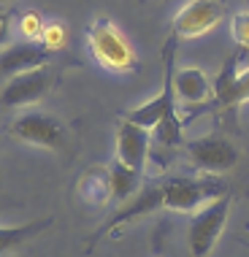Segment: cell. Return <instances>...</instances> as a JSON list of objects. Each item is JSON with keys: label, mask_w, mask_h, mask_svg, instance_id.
<instances>
[{"label": "cell", "mask_w": 249, "mask_h": 257, "mask_svg": "<svg viewBox=\"0 0 249 257\" xmlns=\"http://www.w3.org/2000/svg\"><path fill=\"white\" fill-rule=\"evenodd\" d=\"M163 57H165V71H163L160 95H155L152 100L133 108L128 114V119L141 124V127H147V130H155L157 141H160L163 147H179V144H182V119H179V114H176V84H174V79H176V65H174L176 36L168 38Z\"/></svg>", "instance_id": "obj_1"}, {"label": "cell", "mask_w": 249, "mask_h": 257, "mask_svg": "<svg viewBox=\"0 0 249 257\" xmlns=\"http://www.w3.org/2000/svg\"><path fill=\"white\" fill-rule=\"evenodd\" d=\"M225 192H227V184L217 173L163 179V208L179 214H195L198 208L222 198Z\"/></svg>", "instance_id": "obj_2"}, {"label": "cell", "mask_w": 249, "mask_h": 257, "mask_svg": "<svg viewBox=\"0 0 249 257\" xmlns=\"http://www.w3.org/2000/svg\"><path fill=\"white\" fill-rule=\"evenodd\" d=\"M87 41H89V49H92L95 60H98L106 71L128 73L136 68L138 57H136L133 46L128 44V38L122 36V30L111 22V19H106V17L95 19V22L87 27Z\"/></svg>", "instance_id": "obj_3"}, {"label": "cell", "mask_w": 249, "mask_h": 257, "mask_svg": "<svg viewBox=\"0 0 249 257\" xmlns=\"http://www.w3.org/2000/svg\"><path fill=\"white\" fill-rule=\"evenodd\" d=\"M230 192H225L222 198L206 203L203 208H198L190 219V227H187V244H190L192 257H209L211 249L217 246L219 235H222L227 217H230Z\"/></svg>", "instance_id": "obj_4"}, {"label": "cell", "mask_w": 249, "mask_h": 257, "mask_svg": "<svg viewBox=\"0 0 249 257\" xmlns=\"http://www.w3.org/2000/svg\"><path fill=\"white\" fill-rule=\"evenodd\" d=\"M187 157L190 163L195 165L198 171H206V173H227L238 165V157L241 152L238 147L225 136H200L195 141L187 144Z\"/></svg>", "instance_id": "obj_5"}, {"label": "cell", "mask_w": 249, "mask_h": 257, "mask_svg": "<svg viewBox=\"0 0 249 257\" xmlns=\"http://www.w3.org/2000/svg\"><path fill=\"white\" fill-rule=\"evenodd\" d=\"M11 136L33 147L44 149H62L65 144V124L57 116L44 114V111H27L11 122Z\"/></svg>", "instance_id": "obj_6"}, {"label": "cell", "mask_w": 249, "mask_h": 257, "mask_svg": "<svg viewBox=\"0 0 249 257\" xmlns=\"http://www.w3.org/2000/svg\"><path fill=\"white\" fill-rule=\"evenodd\" d=\"M225 17V0H187L174 17L176 38H200Z\"/></svg>", "instance_id": "obj_7"}, {"label": "cell", "mask_w": 249, "mask_h": 257, "mask_svg": "<svg viewBox=\"0 0 249 257\" xmlns=\"http://www.w3.org/2000/svg\"><path fill=\"white\" fill-rule=\"evenodd\" d=\"M160 208H163V182H149V184H144L141 192H138V195H133L130 200H125V206L119 208V211H116L114 217L92 235V244H89V249L98 244L100 238H106L108 233L119 230L122 225L136 222V219H144V217H149V214L160 211Z\"/></svg>", "instance_id": "obj_8"}, {"label": "cell", "mask_w": 249, "mask_h": 257, "mask_svg": "<svg viewBox=\"0 0 249 257\" xmlns=\"http://www.w3.org/2000/svg\"><path fill=\"white\" fill-rule=\"evenodd\" d=\"M52 87V73L44 68H36V71H27L19 76H11L9 81L0 89V106L6 108H19V106H30V103H38L49 92Z\"/></svg>", "instance_id": "obj_9"}, {"label": "cell", "mask_w": 249, "mask_h": 257, "mask_svg": "<svg viewBox=\"0 0 249 257\" xmlns=\"http://www.w3.org/2000/svg\"><path fill=\"white\" fill-rule=\"evenodd\" d=\"M244 52H236L225 60L222 71L214 79V103L219 108H236L249 103V68L238 71V60Z\"/></svg>", "instance_id": "obj_10"}, {"label": "cell", "mask_w": 249, "mask_h": 257, "mask_svg": "<svg viewBox=\"0 0 249 257\" xmlns=\"http://www.w3.org/2000/svg\"><path fill=\"white\" fill-rule=\"evenodd\" d=\"M149 144H152V133L141 124L122 119L116 124V160L125 165H130L133 171L147 168V160H149Z\"/></svg>", "instance_id": "obj_11"}, {"label": "cell", "mask_w": 249, "mask_h": 257, "mask_svg": "<svg viewBox=\"0 0 249 257\" xmlns=\"http://www.w3.org/2000/svg\"><path fill=\"white\" fill-rule=\"evenodd\" d=\"M52 52L38 41H27V44H14L0 52V79H11V76L36 71L49 62Z\"/></svg>", "instance_id": "obj_12"}, {"label": "cell", "mask_w": 249, "mask_h": 257, "mask_svg": "<svg viewBox=\"0 0 249 257\" xmlns=\"http://www.w3.org/2000/svg\"><path fill=\"white\" fill-rule=\"evenodd\" d=\"M176 95L182 98V103L187 106H195V103H206L214 98V81L206 76V71L190 65V68H182L176 71Z\"/></svg>", "instance_id": "obj_13"}, {"label": "cell", "mask_w": 249, "mask_h": 257, "mask_svg": "<svg viewBox=\"0 0 249 257\" xmlns=\"http://www.w3.org/2000/svg\"><path fill=\"white\" fill-rule=\"evenodd\" d=\"M76 192H79L81 203L89 206V208L106 206L108 200L114 198L111 195V179H108V168H92V171H87L84 176L79 179Z\"/></svg>", "instance_id": "obj_14"}, {"label": "cell", "mask_w": 249, "mask_h": 257, "mask_svg": "<svg viewBox=\"0 0 249 257\" xmlns=\"http://www.w3.org/2000/svg\"><path fill=\"white\" fill-rule=\"evenodd\" d=\"M141 171H133L130 165L119 163V160H114L111 165H108V179H111V195L116 200H130L133 195L141 192Z\"/></svg>", "instance_id": "obj_15"}, {"label": "cell", "mask_w": 249, "mask_h": 257, "mask_svg": "<svg viewBox=\"0 0 249 257\" xmlns=\"http://www.w3.org/2000/svg\"><path fill=\"white\" fill-rule=\"evenodd\" d=\"M52 227V219H38V222H27V225H14V227H0V254L11 252V249L27 244L30 238H36L44 230Z\"/></svg>", "instance_id": "obj_16"}, {"label": "cell", "mask_w": 249, "mask_h": 257, "mask_svg": "<svg viewBox=\"0 0 249 257\" xmlns=\"http://www.w3.org/2000/svg\"><path fill=\"white\" fill-rule=\"evenodd\" d=\"M44 27H46V22L38 11H25L22 17H19V33H22L27 41H41Z\"/></svg>", "instance_id": "obj_17"}, {"label": "cell", "mask_w": 249, "mask_h": 257, "mask_svg": "<svg viewBox=\"0 0 249 257\" xmlns=\"http://www.w3.org/2000/svg\"><path fill=\"white\" fill-rule=\"evenodd\" d=\"M38 44H44L49 52L62 49V46L68 44V30H65V25H62V22H46L44 36H41Z\"/></svg>", "instance_id": "obj_18"}, {"label": "cell", "mask_w": 249, "mask_h": 257, "mask_svg": "<svg viewBox=\"0 0 249 257\" xmlns=\"http://www.w3.org/2000/svg\"><path fill=\"white\" fill-rule=\"evenodd\" d=\"M230 33H233V41L238 44L241 52L249 49V11H238L230 22Z\"/></svg>", "instance_id": "obj_19"}, {"label": "cell", "mask_w": 249, "mask_h": 257, "mask_svg": "<svg viewBox=\"0 0 249 257\" xmlns=\"http://www.w3.org/2000/svg\"><path fill=\"white\" fill-rule=\"evenodd\" d=\"M11 41V14L0 9V49Z\"/></svg>", "instance_id": "obj_20"}]
</instances>
